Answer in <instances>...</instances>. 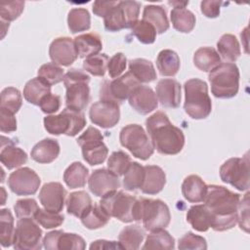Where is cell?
Listing matches in <instances>:
<instances>
[{
    "label": "cell",
    "mask_w": 250,
    "mask_h": 250,
    "mask_svg": "<svg viewBox=\"0 0 250 250\" xmlns=\"http://www.w3.org/2000/svg\"><path fill=\"white\" fill-rule=\"evenodd\" d=\"M193 63L199 70L209 72L221 63V57L213 47H200L193 55Z\"/></svg>",
    "instance_id": "4dcf8cb0"
},
{
    "label": "cell",
    "mask_w": 250,
    "mask_h": 250,
    "mask_svg": "<svg viewBox=\"0 0 250 250\" xmlns=\"http://www.w3.org/2000/svg\"><path fill=\"white\" fill-rule=\"evenodd\" d=\"M146 131L153 147L161 154L175 155L182 151L185 145L183 131L173 125L166 113L156 111L146 120Z\"/></svg>",
    "instance_id": "7a4b0ae2"
},
{
    "label": "cell",
    "mask_w": 250,
    "mask_h": 250,
    "mask_svg": "<svg viewBox=\"0 0 250 250\" xmlns=\"http://www.w3.org/2000/svg\"><path fill=\"white\" fill-rule=\"evenodd\" d=\"M38 209H39V206L36 200L33 198L19 199L14 206L16 217L18 219L31 218V217L33 218L35 212Z\"/></svg>",
    "instance_id": "816d5d0a"
},
{
    "label": "cell",
    "mask_w": 250,
    "mask_h": 250,
    "mask_svg": "<svg viewBox=\"0 0 250 250\" xmlns=\"http://www.w3.org/2000/svg\"><path fill=\"white\" fill-rule=\"evenodd\" d=\"M60 154V145L57 140L46 138L37 143L31 149V158L41 164L53 162Z\"/></svg>",
    "instance_id": "d4e9b609"
},
{
    "label": "cell",
    "mask_w": 250,
    "mask_h": 250,
    "mask_svg": "<svg viewBox=\"0 0 250 250\" xmlns=\"http://www.w3.org/2000/svg\"><path fill=\"white\" fill-rule=\"evenodd\" d=\"M188 223L197 231H207L213 223V215L205 204L191 206L187 213Z\"/></svg>",
    "instance_id": "4316f807"
},
{
    "label": "cell",
    "mask_w": 250,
    "mask_h": 250,
    "mask_svg": "<svg viewBox=\"0 0 250 250\" xmlns=\"http://www.w3.org/2000/svg\"><path fill=\"white\" fill-rule=\"evenodd\" d=\"M146 232L138 225L127 226L120 231L118 235V243L122 249L137 250L141 247V244L145 238Z\"/></svg>",
    "instance_id": "1f68e13d"
},
{
    "label": "cell",
    "mask_w": 250,
    "mask_h": 250,
    "mask_svg": "<svg viewBox=\"0 0 250 250\" xmlns=\"http://www.w3.org/2000/svg\"><path fill=\"white\" fill-rule=\"evenodd\" d=\"M130 156L122 150L113 151L107 160V169L116 176H122L131 164Z\"/></svg>",
    "instance_id": "7dc6e473"
},
{
    "label": "cell",
    "mask_w": 250,
    "mask_h": 250,
    "mask_svg": "<svg viewBox=\"0 0 250 250\" xmlns=\"http://www.w3.org/2000/svg\"><path fill=\"white\" fill-rule=\"evenodd\" d=\"M0 130L2 133H11L17 130V120L14 113L0 108Z\"/></svg>",
    "instance_id": "6f0895ef"
},
{
    "label": "cell",
    "mask_w": 250,
    "mask_h": 250,
    "mask_svg": "<svg viewBox=\"0 0 250 250\" xmlns=\"http://www.w3.org/2000/svg\"><path fill=\"white\" fill-rule=\"evenodd\" d=\"M141 220L146 230L154 231L168 227L171 221L169 207L160 199L141 198Z\"/></svg>",
    "instance_id": "8fae6325"
},
{
    "label": "cell",
    "mask_w": 250,
    "mask_h": 250,
    "mask_svg": "<svg viewBox=\"0 0 250 250\" xmlns=\"http://www.w3.org/2000/svg\"><path fill=\"white\" fill-rule=\"evenodd\" d=\"M184 109L193 119H204L212 110V103L208 94L207 83L198 78L186 81Z\"/></svg>",
    "instance_id": "277c9868"
},
{
    "label": "cell",
    "mask_w": 250,
    "mask_h": 250,
    "mask_svg": "<svg viewBox=\"0 0 250 250\" xmlns=\"http://www.w3.org/2000/svg\"><path fill=\"white\" fill-rule=\"evenodd\" d=\"M145 178V167L140 163L133 161L128 167L123 178V187L128 191L141 188Z\"/></svg>",
    "instance_id": "7bdbcfd3"
},
{
    "label": "cell",
    "mask_w": 250,
    "mask_h": 250,
    "mask_svg": "<svg viewBox=\"0 0 250 250\" xmlns=\"http://www.w3.org/2000/svg\"><path fill=\"white\" fill-rule=\"evenodd\" d=\"M141 83L128 71L125 74L113 79L105 80L101 86V100H110L116 103H122L129 99L134 89Z\"/></svg>",
    "instance_id": "5bb4252c"
},
{
    "label": "cell",
    "mask_w": 250,
    "mask_h": 250,
    "mask_svg": "<svg viewBox=\"0 0 250 250\" xmlns=\"http://www.w3.org/2000/svg\"><path fill=\"white\" fill-rule=\"evenodd\" d=\"M90 249H122L120 244L116 241H108L104 239H100L94 241L90 245Z\"/></svg>",
    "instance_id": "94428289"
},
{
    "label": "cell",
    "mask_w": 250,
    "mask_h": 250,
    "mask_svg": "<svg viewBox=\"0 0 250 250\" xmlns=\"http://www.w3.org/2000/svg\"><path fill=\"white\" fill-rule=\"evenodd\" d=\"M89 170L81 162L71 163L63 173V181L70 188H83L88 180Z\"/></svg>",
    "instance_id": "d590c367"
},
{
    "label": "cell",
    "mask_w": 250,
    "mask_h": 250,
    "mask_svg": "<svg viewBox=\"0 0 250 250\" xmlns=\"http://www.w3.org/2000/svg\"><path fill=\"white\" fill-rule=\"evenodd\" d=\"M156 97L161 105L167 108H177L181 103V85L172 78H164L156 85Z\"/></svg>",
    "instance_id": "7402d4cb"
},
{
    "label": "cell",
    "mask_w": 250,
    "mask_h": 250,
    "mask_svg": "<svg viewBox=\"0 0 250 250\" xmlns=\"http://www.w3.org/2000/svg\"><path fill=\"white\" fill-rule=\"evenodd\" d=\"M51 93V86L39 77L27 81L23 88V97L31 104L39 105L41 100Z\"/></svg>",
    "instance_id": "d6a6232c"
},
{
    "label": "cell",
    "mask_w": 250,
    "mask_h": 250,
    "mask_svg": "<svg viewBox=\"0 0 250 250\" xmlns=\"http://www.w3.org/2000/svg\"><path fill=\"white\" fill-rule=\"evenodd\" d=\"M119 141L122 146L141 160H146L153 154V145L139 124H129L123 127L119 134Z\"/></svg>",
    "instance_id": "ba28073f"
},
{
    "label": "cell",
    "mask_w": 250,
    "mask_h": 250,
    "mask_svg": "<svg viewBox=\"0 0 250 250\" xmlns=\"http://www.w3.org/2000/svg\"><path fill=\"white\" fill-rule=\"evenodd\" d=\"M49 56L52 62L58 65H71L78 57L74 40L69 37L56 38L49 47Z\"/></svg>",
    "instance_id": "d6986e66"
},
{
    "label": "cell",
    "mask_w": 250,
    "mask_h": 250,
    "mask_svg": "<svg viewBox=\"0 0 250 250\" xmlns=\"http://www.w3.org/2000/svg\"><path fill=\"white\" fill-rule=\"evenodd\" d=\"M99 203L110 217L123 223L141 221V198L125 193L123 190H114L105 194Z\"/></svg>",
    "instance_id": "3957f363"
},
{
    "label": "cell",
    "mask_w": 250,
    "mask_h": 250,
    "mask_svg": "<svg viewBox=\"0 0 250 250\" xmlns=\"http://www.w3.org/2000/svg\"><path fill=\"white\" fill-rule=\"evenodd\" d=\"M109 59L106 54H98L85 59L83 62V68L94 76H104L107 69V62Z\"/></svg>",
    "instance_id": "bcb514c9"
},
{
    "label": "cell",
    "mask_w": 250,
    "mask_h": 250,
    "mask_svg": "<svg viewBox=\"0 0 250 250\" xmlns=\"http://www.w3.org/2000/svg\"><path fill=\"white\" fill-rule=\"evenodd\" d=\"M132 34L143 44H152L156 39V30L149 22L141 20L131 28Z\"/></svg>",
    "instance_id": "c3c4849f"
},
{
    "label": "cell",
    "mask_w": 250,
    "mask_h": 250,
    "mask_svg": "<svg viewBox=\"0 0 250 250\" xmlns=\"http://www.w3.org/2000/svg\"><path fill=\"white\" fill-rule=\"evenodd\" d=\"M222 1L214 0H204L200 3L201 13L209 19L217 18L220 15V8L222 6Z\"/></svg>",
    "instance_id": "680465c9"
},
{
    "label": "cell",
    "mask_w": 250,
    "mask_h": 250,
    "mask_svg": "<svg viewBox=\"0 0 250 250\" xmlns=\"http://www.w3.org/2000/svg\"><path fill=\"white\" fill-rule=\"evenodd\" d=\"M143 20L149 22L159 34L164 33L169 29V21L166 11L162 6L146 5L144 8Z\"/></svg>",
    "instance_id": "f546056e"
},
{
    "label": "cell",
    "mask_w": 250,
    "mask_h": 250,
    "mask_svg": "<svg viewBox=\"0 0 250 250\" xmlns=\"http://www.w3.org/2000/svg\"><path fill=\"white\" fill-rule=\"evenodd\" d=\"M0 161L9 170L21 167L27 161L26 152L21 147L15 146L14 142L2 136Z\"/></svg>",
    "instance_id": "603a6c76"
},
{
    "label": "cell",
    "mask_w": 250,
    "mask_h": 250,
    "mask_svg": "<svg viewBox=\"0 0 250 250\" xmlns=\"http://www.w3.org/2000/svg\"><path fill=\"white\" fill-rule=\"evenodd\" d=\"M218 54L228 62H233L240 56V46L237 41V38L229 33L224 34L221 36L217 42Z\"/></svg>",
    "instance_id": "8d00e7d4"
},
{
    "label": "cell",
    "mask_w": 250,
    "mask_h": 250,
    "mask_svg": "<svg viewBox=\"0 0 250 250\" xmlns=\"http://www.w3.org/2000/svg\"><path fill=\"white\" fill-rule=\"evenodd\" d=\"M141 3L137 1H119L104 18V28L115 32L124 28H132L139 21Z\"/></svg>",
    "instance_id": "9c48e42d"
},
{
    "label": "cell",
    "mask_w": 250,
    "mask_h": 250,
    "mask_svg": "<svg viewBox=\"0 0 250 250\" xmlns=\"http://www.w3.org/2000/svg\"><path fill=\"white\" fill-rule=\"evenodd\" d=\"M89 117L95 125L104 129L112 128L120 119L119 104L110 100L96 102L90 107Z\"/></svg>",
    "instance_id": "9a60e30c"
},
{
    "label": "cell",
    "mask_w": 250,
    "mask_h": 250,
    "mask_svg": "<svg viewBox=\"0 0 250 250\" xmlns=\"http://www.w3.org/2000/svg\"><path fill=\"white\" fill-rule=\"evenodd\" d=\"M178 248L181 250L185 249H206V239L200 235H196L191 231L187 232L184 236L179 239Z\"/></svg>",
    "instance_id": "f5cc1de1"
},
{
    "label": "cell",
    "mask_w": 250,
    "mask_h": 250,
    "mask_svg": "<svg viewBox=\"0 0 250 250\" xmlns=\"http://www.w3.org/2000/svg\"><path fill=\"white\" fill-rule=\"evenodd\" d=\"M39 107L46 114H51V113L58 111L61 107L60 96L54 95L51 93L48 94L41 100V102L39 104Z\"/></svg>",
    "instance_id": "9f6ffc18"
},
{
    "label": "cell",
    "mask_w": 250,
    "mask_h": 250,
    "mask_svg": "<svg viewBox=\"0 0 250 250\" xmlns=\"http://www.w3.org/2000/svg\"><path fill=\"white\" fill-rule=\"evenodd\" d=\"M175 248V239L165 229L151 231L144 244L142 249H167Z\"/></svg>",
    "instance_id": "ab89813d"
},
{
    "label": "cell",
    "mask_w": 250,
    "mask_h": 250,
    "mask_svg": "<svg viewBox=\"0 0 250 250\" xmlns=\"http://www.w3.org/2000/svg\"><path fill=\"white\" fill-rule=\"evenodd\" d=\"M88 187L90 191L99 197L117 190L120 188V181L118 176L113 174L108 169H97L88 179Z\"/></svg>",
    "instance_id": "ac0fdd59"
},
{
    "label": "cell",
    "mask_w": 250,
    "mask_h": 250,
    "mask_svg": "<svg viewBox=\"0 0 250 250\" xmlns=\"http://www.w3.org/2000/svg\"><path fill=\"white\" fill-rule=\"evenodd\" d=\"M74 44L80 58H89L98 55L103 48L101 37L94 32L78 35L74 38Z\"/></svg>",
    "instance_id": "83f0119b"
},
{
    "label": "cell",
    "mask_w": 250,
    "mask_h": 250,
    "mask_svg": "<svg viewBox=\"0 0 250 250\" xmlns=\"http://www.w3.org/2000/svg\"><path fill=\"white\" fill-rule=\"evenodd\" d=\"M90 76L81 69L71 68L63 77L66 89L65 105L67 108L82 111L90 102Z\"/></svg>",
    "instance_id": "5b68a950"
},
{
    "label": "cell",
    "mask_w": 250,
    "mask_h": 250,
    "mask_svg": "<svg viewBox=\"0 0 250 250\" xmlns=\"http://www.w3.org/2000/svg\"><path fill=\"white\" fill-rule=\"evenodd\" d=\"M93 202L90 195L84 190L71 192L66 200L67 213L81 219L92 207Z\"/></svg>",
    "instance_id": "f1b7e54d"
},
{
    "label": "cell",
    "mask_w": 250,
    "mask_h": 250,
    "mask_svg": "<svg viewBox=\"0 0 250 250\" xmlns=\"http://www.w3.org/2000/svg\"><path fill=\"white\" fill-rule=\"evenodd\" d=\"M128 100L131 107L143 115L150 113L158 106V100L153 90L141 84L134 89Z\"/></svg>",
    "instance_id": "44dd1931"
},
{
    "label": "cell",
    "mask_w": 250,
    "mask_h": 250,
    "mask_svg": "<svg viewBox=\"0 0 250 250\" xmlns=\"http://www.w3.org/2000/svg\"><path fill=\"white\" fill-rule=\"evenodd\" d=\"M16 228L14 217L9 209L0 211V242L3 247H10L14 243Z\"/></svg>",
    "instance_id": "b9f144b4"
},
{
    "label": "cell",
    "mask_w": 250,
    "mask_h": 250,
    "mask_svg": "<svg viewBox=\"0 0 250 250\" xmlns=\"http://www.w3.org/2000/svg\"><path fill=\"white\" fill-rule=\"evenodd\" d=\"M33 219L37 222V224L45 229H54L60 227L64 221V217L62 214L41 208L35 212Z\"/></svg>",
    "instance_id": "681fc988"
},
{
    "label": "cell",
    "mask_w": 250,
    "mask_h": 250,
    "mask_svg": "<svg viewBox=\"0 0 250 250\" xmlns=\"http://www.w3.org/2000/svg\"><path fill=\"white\" fill-rule=\"evenodd\" d=\"M1 191H2V195H3V199L1 201V205H4L5 204V198H6V191H5L3 187H1Z\"/></svg>",
    "instance_id": "be15d7a7"
},
{
    "label": "cell",
    "mask_w": 250,
    "mask_h": 250,
    "mask_svg": "<svg viewBox=\"0 0 250 250\" xmlns=\"http://www.w3.org/2000/svg\"><path fill=\"white\" fill-rule=\"evenodd\" d=\"M240 195L223 186H207L203 200L213 215L211 228L216 231H225L237 224V209Z\"/></svg>",
    "instance_id": "6da1fadb"
},
{
    "label": "cell",
    "mask_w": 250,
    "mask_h": 250,
    "mask_svg": "<svg viewBox=\"0 0 250 250\" xmlns=\"http://www.w3.org/2000/svg\"><path fill=\"white\" fill-rule=\"evenodd\" d=\"M168 4L172 5L174 8H186L188 1H169Z\"/></svg>",
    "instance_id": "6125c7cd"
},
{
    "label": "cell",
    "mask_w": 250,
    "mask_h": 250,
    "mask_svg": "<svg viewBox=\"0 0 250 250\" xmlns=\"http://www.w3.org/2000/svg\"><path fill=\"white\" fill-rule=\"evenodd\" d=\"M206 192L207 185L197 175L188 176L182 184V193L188 202H203Z\"/></svg>",
    "instance_id": "484cf974"
},
{
    "label": "cell",
    "mask_w": 250,
    "mask_h": 250,
    "mask_svg": "<svg viewBox=\"0 0 250 250\" xmlns=\"http://www.w3.org/2000/svg\"><path fill=\"white\" fill-rule=\"evenodd\" d=\"M170 18L173 27L179 32L188 33L195 26V16L186 8H174L171 11Z\"/></svg>",
    "instance_id": "74e56055"
},
{
    "label": "cell",
    "mask_w": 250,
    "mask_h": 250,
    "mask_svg": "<svg viewBox=\"0 0 250 250\" xmlns=\"http://www.w3.org/2000/svg\"><path fill=\"white\" fill-rule=\"evenodd\" d=\"M67 25L73 34L88 30L91 26V17L88 10L84 8L71 9L67 16Z\"/></svg>",
    "instance_id": "60d3db41"
},
{
    "label": "cell",
    "mask_w": 250,
    "mask_h": 250,
    "mask_svg": "<svg viewBox=\"0 0 250 250\" xmlns=\"http://www.w3.org/2000/svg\"><path fill=\"white\" fill-rule=\"evenodd\" d=\"M129 71L140 83H149L156 79L152 62L146 59H134L129 62Z\"/></svg>",
    "instance_id": "e575fe53"
},
{
    "label": "cell",
    "mask_w": 250,
    "mask_h": 250,
    "mask_svg": "<svg viewBox=\"0 0 250 250\" xmlns=\"http://www.w3.org/2000/svg\"><path fill=\"white\" fill-rule=\"evenodd\" d=\"M145 178L141 190L145 194H156L160 192L166 184L165 172L156 165H146Z\"/></svg>",
    "instance_id": "cb8c5ba5"
},
{
    "label": "cell",
    "mask_w": 250,
    "mask_h": 250,
    "mask_svg": "<svg viewBox=\"0 0 250 250\" xmlns=\"http://www.w3.org/2000/svg\"><path fill=\"white\" fill-rule=\"evenodd\" d=\"M221 180L240 191L249 189V161L247 154L228 159L220 167Z\"/></svg>",
    "instance_id": "7c38bea8"
},
{
    "label": "cell",
    "mask_w": 250,
    "mask_h": 250,
    "mask_svg": "<svg viewBox=\"0 0 250 250\" xmlns=\"http://www.w3.org/2000/svg\"><path fill=\"white\" fill-rule=\"evenodd\" d=\"M44 127L52 135L64 134L68 137L76 136L86 125V118L82 111L65 107L58 115H48L44 118Z\"/></svg>",
    "instance_id": "52a82bcc"
},
{
    "label": "cell",
    "mask_w": 250,
    "mask_h": 250,
    "mask_svg": "<svg viewBox=\"0 0 250 250\" xmlns=\"http://www.w3.org/2000/svg\"><path fill=\"white\" fill-rule=\"evenodd\" d=\"M239 70L233 62H221L209 73L212 94L219 99L236 96L239 89Z\"/></svg>",
    "instance_id": "8992f818"
},
{
    "label": "cell",
    "mask_w": 250,
    "mask_h": 250,
    "mask_svg": "<svg viewBox=\"0 0 250 250\" xmlns=\"http://www.w3.org/2000/svg\"><path fill=\"white\" fill-rule=\"evenodd\" d=\"M24 8V1H11L0 4V17L5 21H12L18 19Z\"/></svg>",
    "instance_id": "f907efd6"
},
{
    "label": "cell",
    "mask_w": 250,
    "mask_h": 250,
    "mask_svg": "<svg viewBox=\"0 0 250 250\" xmlns=\"http://www.w3.org/2000/svg\"><path fill=\"white\" fill-rule=\"evenodd\" d=\"M43 247L47 250H83L86 243L83 237L76 233L53 230L44 236Z\"/></svg>",
    "instance_id": "e0dca14e"
},
{
    "label": "cell",
    "mask_w": 250,
    "mask_h": 250,
    "mask_svg": "<svg viewBox=\"0 0 250 250\" xmlns=\"http://www.w3.org/2000/svg\"><path fill=\"white\" fill-rule=\"evenodd\" d=\"M127 59L123 53L114 54L107 62V71L111 78H117L125 70Z\"/></svg>",
    "instance_id": "db71d44e"
},
{
    "label": "cell",
    "mask_w": 250,
    "mask_h": 250,
    "mask_svg": "<svg viewBox=\"0 0 250 250\" xmlns=\"http://www.w3.org/2000/svg\"><path fill=\"white\" fill-rule=\"evenodd\" d=\"M37 74L39 78H41L50 86L63 81L64 77L63 69L54 62H47L42 64L39 67Z\"/></svg>",
    "instance_id": "f6af8a7d"
},
{
    "label": "cell",
    "mask_w": 250,
    "mask_h": 250,
    "mask_svg": "<svg viewBox=\"0 0 250 250\" xmlns=\"http://www.w3.org/2000/svg\"><path fill=\"white\" fill-rule=\"evenodd\" d=\"M110 219V216L100 205V203L93 204L89 211L80 219L83 226L89 229H97L104 227Z\"/></svg>",
    "instance_id": "f35d334b"
},
{
    "label": "cell",
    "mask_w": 250,
    "mask_h": 250,
    "mask_svg": "<svg viewBox=\"0 0 250 250\" xmlns=\"http://www.w3.org/2000/svg\"><path fill=\"white\" fill-rule=\"evenodd\" d=\"M66 190L61 183L50 182L44 184L39 191V201L44 209L60 213L64 206Z\"/></svg>",
    "instance_id": "ffe728a7"
},
{
    "label": "cell",
    "mask_w": 250,
    "mask_h": 250,
    "mask_svg": "<svg viewBox=\"0 0 250 250\" xmlns=\"http://www.w3.org/2000/svg\"><path fill=\"white\" fill-rule=\"evenodd\" d=\"M40 184L39 176L28 167H22L12 172L8 178V186L17 195L35 194Z\"/></svg>",
    "instance_id": "2e32d148"
},
{
    "label": "cell",
    "mask_w": 250,
    "mask_h": 250,
    "mask_svg": "<svg viewBox=\"0 0 250 250\" xmlns=\"http://www.w3.org/2000/svg\"><path fill=\"white\" fill-rule=\"evenodd\" d=\"M77 144L81 146L83 159L91 166L102 164L108 153V149L104 143V137L100 130L95 127H88L87 130L77 139Z\"/></svg>",
    "instance_id": "30bf717a"
},
{
    "label": "cell",
    "mask_w": 250,
    "mask_h": 250,
    "mask_svg": "<svg viewBox=\"0 0 250 250\" xmlns=\"http://www.w3.org/2000/svg\"><path fill=\"white\" fill-rule=\"evenodd\" d=\"M22 104L21 92L14 87H7L1 92L0 108H4L12 113H17Z\"/></svg>",
    "instance_id": "ee69618b"
},
{
    "label": "cell",
    "mask_w": 250,
    "mask_h": 250,
    "mask_svg": "<svg viewBox=\"0 0 250 250\" xmlns=\"http://www.w3.org/2000/svg\"><path fill=\"white\" fill-rule=\"evenodd\" d=\"M180 58L178 54L170 49L159 52L156 59V66L162 76H174L180 69Z\"/></svg>",
    "instance_id": "836d02e7"
},
{
    "label": "cell",
    "mask_w": 250,
    "mask_h": 250,
    "mask_svg": "<svg viewBox=\"0 0 250 250\" xmlns=\"http://www.w3.org/2000/svg\"><path fill=\"white\" fill-rule=\"evenodd\" d=\"M237 223L241 229L248 232L249 230V192H247L239 201L237 209Z\"/></svg>",
    "instance_id": "11a10c76"
},
{
    "label": "cell",
    "mask_w": 250,
    "mask_h": 250,
    "mask_svg": "<svg viewBox=\"0 0 250 250\" xmlns=\"http://www.w3.org/2000/svg\"><path fill=\"white\" fill-rule=\"evenodd\" d=\"M116 4V1H95L93 4V13L98 17L104 18Z\"/></svg>",
    "instance_id": "91938a15"
},
{
    "label": "cell",
    "mask_w": 250,
    "mask_h": 250,
    "mask_svg": "<svg viewBox=\"0 0 250 250\" xmlns=\"http://www.w3.org/2000/svg\"><path fill=\"white\" fill-rule=\"evenodd\" d=\"M42 229L31 218H21L17 222L13 246L20 250H38L42 248Z\"/></svg>",
    "instance_id": "4fadbf2b"
}]
</instances>
